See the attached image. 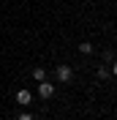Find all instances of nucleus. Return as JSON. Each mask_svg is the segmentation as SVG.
<instances>
[{
  "instance_id": "f257e3e1",
  "label": "nucleus",
  "mask_w": 117,
  "mask_h": 120,
  "mask_svg": "<svg viewBox=\"0 0 117 120\" xmlns=\"http://www.w3.org/2000/svg\"><path fill=\"white\" fill-rule=\"evenodd\" d=\"M55 76H57V79H60L63 85H68V82L73 79V68H71V66H57V71H55Z\"/></svg>"
},
{
  "instance_id": "f03ea898",
  "label": "nucleus",
  "mask_w": 117,
  "mask_h": 120,
  "mask_svg": "<svg viewBox=\"0 0 117 120\" xmlns=\"http://www.w3.org/2000/svg\"><path fill=\"white\" fill-rule=\"evenodd\" d=\"M38 96H41V98H52V96H55V85L46 82V79L38 82Z\"/></svg>"
},
{
  "instance_id": "7ed1b4c3",
  "label": "nucleus",
  "mask_w": 117,
  "mask_h": 120,
  "mask_svg": "<svg viewBox=\"0 0 117 120\" xmlns=\"http://www.w3.org/2000/svg\"><path fill=\"white\" fill-rule=\"evenodd\" d=\"M30 101H33V93H30V90H19V93H16V104H22V106H27Z\"/></svg>"
},
{
  "instance_id": "20e7f679",
  "label": "nucleus",
  "mask_w": 117,
  "mask_h": 120,
  "mask_svg": "<svg viewBox=\"0 0 117 120\" xmlns=\"http://www.w3.org/2000/svg\"><path fill=\"white\" fill-rule=\"evenodd\" d=\"M95 76H98V79H109V66H106V63H101V66L95 68Z\"/></svg>"
},
{
  "instance_id": "39448f33",
  "label": "nucleus",
  "mask_w": 117,
  "mask_h": 120,
  "mask_svg": "<svg viewBox=\"0 0 117 120\" xmlns=\"http://www.w3.org/2000/svg\"><path fill=\"white\" fill-rule=\"evenodd\" d=\"M79 52L82 55H93V44H90V41H82V44H79Z\"/></svg>"
},
{
  "instance_id": "423d86ee",
  "label": "nucleus",
  "mask_w": 117,
  "mask_h": 120,
  "mask_svg": "<svg viewBox=\"0 0 117 120\" xmlns=\"http://www.w3.org/2000/svg\"><path fill=\"white\" fill-rule=\"evenodd\" d=\"M33 79H36V82H44V79H46V71H44V68H36V71H33Z\"/></svg>"
},
{
  "instance_id": "0eeeda50",
  "label": "nucleus",
  "mask_w": 117,
  "mask_h": 120,
  "mask_svg": "<svg viewBox=\"0 0 117 120\" xmlns=\"http://www.w3.org/2000/svg\"><path fill=\"white\" fill-rule=\"evenodd\" d=\"M109 74H112V76H117V60H112V68H109Z\"/></svg>"
},
{
  "instance_id": "6e6552de",
  "label": "nucleus",
  "mask_w": 117,
  "mask_h": 120,
  "mask_svg": "<svg viewBox=\"0 0 117 120\" xmlns=\"http://www.w3.org/2000/svg\"><path fill=\"white\" fill-rule=\"evenodd\" d=\"M16 120H36V117H33V115H27V112H22V115H19Z\"/></svg>"
}]
</instances>
